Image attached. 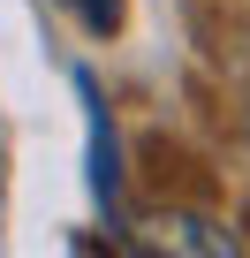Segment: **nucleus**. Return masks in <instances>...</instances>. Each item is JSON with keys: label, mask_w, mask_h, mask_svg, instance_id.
<instances>
[{"label": "nucleus", "mask_w": 250, "mask_h": 258, "mask_svg": "<svg viewBox=\"0 0 250 258\" xmlns=\"http://www.w3.org/2000/svg\"><path fill=\"white\" fill-rule=\"evenodd\" d=\"M144 228H152V250H182V258H235L242 250V235L212 213H159Z\"/></svg>", "instance_id": "nucleus-1"}, {"label": "nucleus", "mask_w": 250, "mask_h": 258, "mask_svg": "<svg viewBox=\"0 0 250 258\" xmlns=\"http://www.w3.org/2000/svg\"><path fill=\"white\" fill-rule=\"evenodd\" d=\"M76 8H84V23H91V31H106V23H114V0H76Z\"/></svg>", "instance_id": "nucleus-2"}]
</instances>
